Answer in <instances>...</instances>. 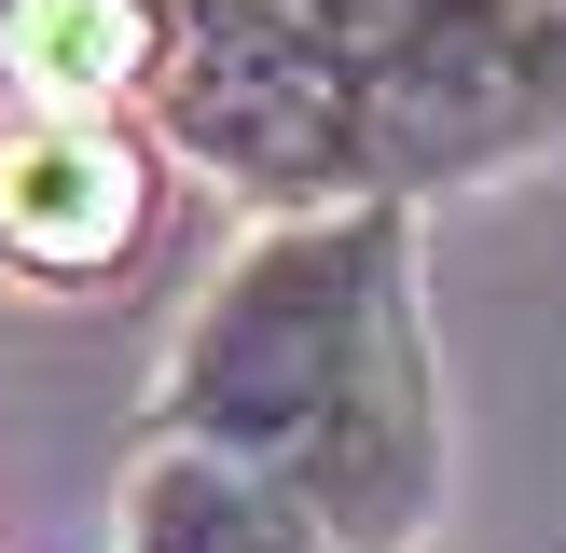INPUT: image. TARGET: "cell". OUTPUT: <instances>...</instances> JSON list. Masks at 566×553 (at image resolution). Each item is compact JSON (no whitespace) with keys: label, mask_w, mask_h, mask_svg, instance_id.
Returning <instances> with one entry per match:
<instances>
[{"label":"cell","mask_w":566,"mask_h":553,"mask_svg":"<svg viewBox=\"0 0 566 553\" xmlns=\"http://www.w3.org/2000/svg\"><path fill=\"white\" fill-rule=\"evenodd\" d=\"M153 429L263 470L346 553H415L442 525V359L415 291V208H276L193 291L153 374Z\"/></svg>","instance_id":"obj_1"},{"label":"cell","mask_w":566,"mask_h":553,"mask_svg":"<svg viewBox=\"0 0 566 553\" xmlns=\"http://www.w3.org/2000/svg\"><path fill=\"white\" fill-rule=\"evenodd\" d=\"M359 70V194H442L566 138V0H332Z\"/></svg>","instance_id":"obj_2"},{"label":"cell","mask_w":566,"mask_h":553,"mask_svg":"<svg viewBox=\"0 0 566 553\" xmlns=\"http://www.w3.org/2000/svg\"><path fill=\"white\" fill-rule=\"evenodd\" d=\"M153 236V138L125 111H14L0 125V263L83 291V276L138 263Z\"/></svg>","instance_id":"obj_3"},{"label":"cell","mask_w":566,"mask_h":553,"mask_svg":"<svg viewBox=\"0 0 566 553\" xmlns=\"http://www.w3.org/2000/svg\"><path fill=\"white\" fill-rule=\"evenodd\" d=\"M111 553H346L304 498H276L263 470L208 457V442H138L125 512H111Z\"/></svg>","instance_id":"obj_4"},{"label":"cell","mask_w":566,"mask_h":553,"mask_svg":"<svg viewBox=\"0 0 566 553\" xmlns=\"http://www.w3.org/2000/svg\"><path fill=\"white\" fill-rule=\"evenodd\" d=\"M166 70V0H0V83L28 111H138Z\"/></svg>","instance_id":"obj_5"}]
</instances>
